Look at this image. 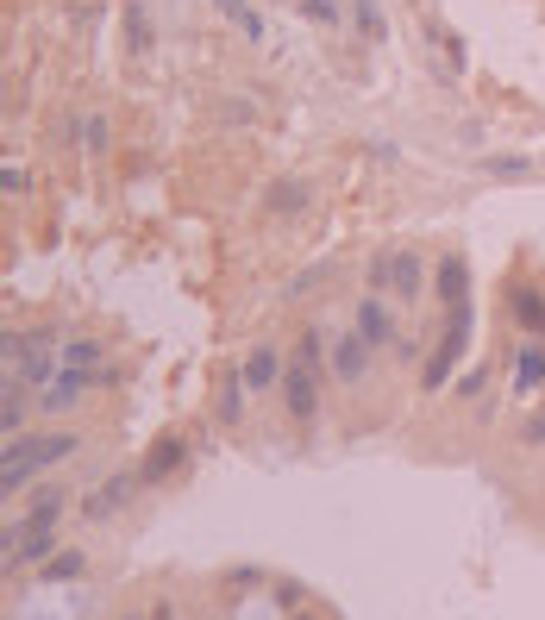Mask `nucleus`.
Instances as JSON below:
<instances>
[{"instance_id": "f03ea898", "label": "nucleus", "mask_w": 545, "mask_h": 620, "mask_svg": "<svg viewBox=\"0 0 545 620\" xmlns=\"http://www.w3.org/2000/svg\"><path fill=\"white\" fill-rule=\"evenodd\" d=\"M282 408H289L301 426L320 420V370L307 364V357H289V370H282Z\"/></svg>"}, {"instance_id": "aec40b11", "label": "nucleus", "mask_w": 545, "mask_h": 620, "mask_svg": "<svg viewBox=\"0 0 545 620\" xmlns=\"http://www.w3.org/2000/svg\"><path fill=\"white\" fill-rule=\"evenodd\" d=\"M245 389H251V383H239V376L220 389V420H239V414H245Z\"/></svg>"}, {"instance_id": "b1692460", "label": "nucleus", "mask_w": 545, "mask_h": 620, "mask_svg": "<svg viewBox=\"0 0 545 620\" xmlns=\"http://www.w3.org/2000/svg\"><path fill=\"white\" fill-rule=\"evenodd\" d=\"M520 439H527V445H545V414H533L527 426H520Z\"/></svg>"}, {"instance_id": "2eb2a0df", "label": "nucleus", "mask_w": 545, "mask_h": 620, "mask_svg": "<svg viewBox=\"0 0 545 620\" xmlns=\"http://www.w3.org/2000/svg\"><path fill=\"white\" fill-rule=\"evenodd\" d=\"M32 451H38V464H63V458H76V451H82V433H38Z\"/></svg>"}, {"instance_id": "20e7f679", "label": "nucleus", "mask_w": 545, "mask_h": 620, "mask_svg": "<svg viewBox=\"0 0 545 620\" xmlns=\"http://www.w3.org/2000/svg\"><path fill=\"white\" fill-rule=\"evenodd\" d=\"M138 489H145V476H138V470H120V476H107L101 489H88L82 514H88V520H113V514H120V508L132 502V495H138Z\"/></svg>"}, {"instance_id": "dca6fc26", "label": "nucleus", "mask_w": 545, "mask_h": 620, "mask_svg": "<svg viewBox=\"0 0 545 620\" xmlns=\"http://www.w3.org/2000/svg\"><path fill=\"white\" fill-rule=\"evenodd\" d=\"M483 170H489L495 182H527L533 163H527V157H483Z\"/></svg>"}, {"instance_id": "0eeeda50", "label": "nucleus", "mask_w": 545, "mask_h": 620, "mask_svg": "<svg viewBox=\"0 0 545 620\" xmlns=\"http://www.w3.org/2000/svg\"><path fill=\"white\" fill-rule=\"evenodd\" d=\"M88 383H94V376H76V370H63L51 389H38V414H69V408H76V401L88 395Z\"/></svg>"}, {"instance_id": "7ed1b4c3", "label": "nucleus", "mask_w": 545, "mask_h": 620, "mask_svg": "<svg viewBox=\"0 0 545 620\" xmlns=\"http://www.w3.org/2000/svg\"><path fill=\"white\" fill-rule=\"evenodd\" d=\"M420 257L414 251H395V257H376V264H370V289H389L395 301H414L420 295Z\"/></svg>"}, {"instance_id": "5701e85b", "label": "nucleus", "mask_w": 545, "mask_h": 620, "mask_svg": "<svg viewBox=\"0 0 545 620\" xmlns=\"http://www.w3.org/2000/svg\"><path fill=\"white\" fill-rule=\"evenodd\" d=\"M82 138H88V151H107V119H101V113H94V119H88V132H82Z\"/></svg>"}, {"instance_id": "a211bd4d", "label": "nucleus", "mask_w": 545, "mask_h": 620, "mask_svg": "<svg viewBox=\"0 0 545 620\" xmlns=\"http://www.w3.org/2000/svg\"><path fill=\"white\" fill-rule=\"evenodd\" d=\"M82 570H88L82 552H57L51 564H44V577H51V583H69V577H82Z\"/></svg>"}, {"instance_id": "412c9836", "label": "nucleus", "mask_w": 545, "mask_h": 620, "mask_svg": "<svg viewBox=\"0 0 545 620\" xmlns=\"http://www.w3.org/2000/svg\"><path fill=\"white\" fill-rule=\"evenodd\" d=\"M220 7H226V19H232L239 32H251V38H257V13L245 7V0H220Z\"/></svg>"}, {"instance_id": "9d476101", "label": "nucleus", "mask_w": 545, "mask_h": 620, "mask_svg": "<svg viewBox=\"0 0 545 620\" xmlns=\"http://www.w3.org/2000/svg\"><path fill=\"white\" fill-rule=\"evenodd\" d=\"M514 357H520V364H514V395L545 389V345H520Z\"/></svg>"}, {"instance_id": "f3484780", "label": "nucleus", "mask_w": 545, "mask_h": 620, "mask_svg": "<svg viewBox=\"0 0 545 620\" xmlns=\"http://www.w3.org/2000/svg\"><path fill=\"white\" fill-rule=\"evenodd\" d=\"M439 289H445L452 307H464V264H458V257H445V264H439Z\"/></svg>"}, {"instance_id": "39448f33", "label": "nucleus", "mask_w": 545, "mask_h": 620, "mask_svg": "<svg viewBox=\"0 0 545 620\" xmlns=\"http://www.w3.org/2000/svg\"><path fill=\"white\" fill-rule=\"evenodd\" d=\"M370 345H364V332H339V339H333V376H339V383H364V376H370Z\"/></svg>"}, {"instance_id": "423d86ee", "label": "nucleus", "mask_w": 545, "mask_h": 620, "mask_svg": "<svg viewBox=\"0 0 545 620\" xmlns=\"http://www.w3.org/2000/svg\"><path fill=\"white\" fill-rule=\"evenodd\" d=\"M358 332H364L370 351H389V345H395V320H389L383 295H364V301H358Z\"/></svg>"}, {"instance_id": "f8f14e48", "label": "nucleus", "mask_w": 545, "mask_h": 620, "mask_svg": "<svg viewBox=\"0 0 545 620\" xmlns=\"http://www.w3.org/2000/svg\"><path fill=\"white\" fill-rule=\"evenodd\" d=\"M514 326H520V332H539V339H545V295L527 289V282L514 289Z\"/></svg>"}, {"instance_id": "1a4fd4ad", "label": "nucleus", "mask_w": 545, "mask_h": 620, "mask_svg": "<svg viewBox=\"0 0 545 620\" xmlns=\"http://www.w3.org/2000/svg\"><path fill=\"white\" fill-rule=\"evenodd\" d=\"M182 458H188V445H182L176 433H163V439L151 445V458H145V470H138V476H145V483H163V476H170Z\"/></svg>"}, {"instance_id": "393cba45", "label": "nucleus", "mask_w": 545, "mask_h": 620, "mask_svg": "<svg viewBox=\"0 0 545 620\" xmlns=\"http://www.w3.org/2000/svg\"><path fill=\"white\" fill-rule=\"evenodd\" d=\"M307 19H339V0H307Z\"/></svg>"}, {"instance_id": "ddd939ff", "label": "nucleus", "mask_w": 545, "mask_h": 620, "mask_svg": "<svg viewBox=\"0 0 545 620\" xmlns=\"http://www.w3.org/2000/svg\"><path fill=\"white\" fill-rule=\"evenodd\" d=\"M19 520H26V527H57V520H63V489H38Z\"/></svg>"}, {"instance_id": "a878e982", "label": "nucleus", "mask_w": 545, "mask_h": 620, "mask_svg": "<svg viewBox=\"0 0 545 620\" xmlns=\"http://www.w3.org/2000/svg\"><path fill=\"white\" fill-rule=\"evenodd\" d=\"M151 620H176V614H170V608H157V614H151Z\"/></svg>"}, {"instance_id": "4be33fe9", "label": "nucleus", "mask_w": 545, "mask_h": 620, "mask_svg": "<svg viewBox=\"0 0 545 620\" xmlns=\"http://www.w3.org/2000/svg\"><path fill=\"white\" fill-rule=\"evenodd\" d=\"M358 32L364 38H383V13H376V0H358Z\"/></svg>"}, {"instance_id": "4468645a", "label": "nucleus", "mask_w": 545, "mask_h": 620, "mask_svg": "<svg viewBox=\"0 0 545 620\" xmlns=\"http://www.w3.org/2000/svg\"><path fill=\"white\" fill-rule=\"evenodd\" d=\"M101 345H94V339H69L63 345V370H76V376H101Z\"/></svg>"}, {"instance_id": "f257e3e1", "label": "nucleus", "mask_w": 545, "mask_h": 620, "mask_svg": "<svg viewBox=\"0 0 545 620\" xmlns=\"http://www.w3.org/2000/svg\"><path fill=\"white\" fill-rule=\"evenodd\" d=\"M464 339H470V301L452 307V332H445L439 357H426V370H420V389L426 395H439L445 383H452V370H458V357H464Z\"/></svg>"}, {"instance_id": "6e6552de", "label": "nucleus", "mask_w": 545, "mask_h": 620, "mask_svg": "<svg viewBox=\"0 0 545 620\" xmlns=\"http://www.w3.org/2000/svg\"><path fill=\"white\" fill-rule=\"evenodd\" d=\"M282 370H289V364H282V351H270V345H257L245 357V383L251 389H282Z\"/></svg>"}, {"instance_id": "9b49d317", "label": "nucleus", "mask_w": 545, "mask_h": 620, "mask_svg": "<svg viewBox=\"0 0 545 620\" xmlns=\"http://www.w3.org/2000/svg\"><path fill=\"white\" fill-rule=\"evenodd\" d=\"M32 470H44L38 451H32V439H13V445H7V470H0V483H7V489H26Z\"/></svg>"}, {"instance_id": "6ab92c4d", "label": "nucleus", "mask_w": 545, "mask_h": 620, "mask_svg": "<svg viewBox=\"0 0 545 620\" xmlns=\"http://www.w3.org/2000/svg\"><path fill=\"white\" fill-rule=\"evenodd\" d=\"M301 201H307L301 182H276V188H270V207H276V213H301Z\"/></svg>"}]
</instances>
